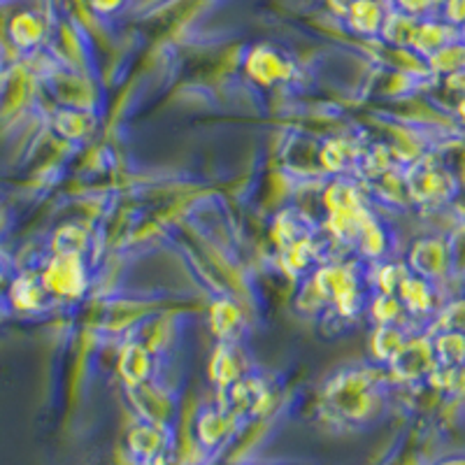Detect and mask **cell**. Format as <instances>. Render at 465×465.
Instances as JSON below:
<instances>
[{
  "mask_svg": "<svg viewBox=\"0 0 465 465\" xmlns=\"http://www.w3.org/2000/svg\"><path fill=\"white\" fill-rule=\"evenodd\" d=\"M459 182L444 165H423L412 184V193L426 203H442L456 196Z\"/></svg>",
  "mask_w": 465,
  "mask_h": 465,
  "instance_id": "277c9868",
  "label": "cell"
},
{
  "mask_svg": "<svg viewBox=\"0 0 465 465\" xmlns=\"http://www.w3.org/2000/svg\"><path fill=\"white\" fill-rule=\"evenodd\" d=\"M10 312V302H7V296L0 291V319L5 317V314Z\"/></svg>",
  "mask_w": 465,
  "mask_h": 465,
  "instance_id": "2e32d148",
  "label": "cell"
},
{
  "mask_svg": "<svg viewBox=\"0 0 465 465\" xmlns=\"http://www.w3.org/2000/svg\"><path fill=\"white\" fill-rule=\"evenodd\" d=\"M456 114H459L460 119H463V122H465V101H460L459 105H456Z\"/></svg>",
  "mask_w": 465,
  "mask_h": 465,
  "instance_id": "e0dca14e",
  "label": "cell"
},
{
  "mask_svg": "<svg viewBox=\"0 0 465 465\" xmlns=\"http://www.w3.org/2000/svg\"><path fill=\"white\" fill-rule=\"evenodd\" d=\"M426 64H429L430 73L440 74V77L460 73V70H465V43L459 37L440 52H435L433 56L426 58Z\"/></svg>",
  "mask_w": 465,
  "mask_h": 465,
  "instance_id": "9c48e42d",
  "label": "cell"
},
{
  "mask_svg": "<svg viewBox=\"0 0 465 465\" xmlns=\"http://www.w3.org/2000/svg\"><path fill=\"white\" fill-rule=\"evenodd\" d=\"M349 3H351V0H349Z\"/></svg>",
  "mask_w": 465,
  "mask_h": 465,
  "instance_id": "ffe728a7",
  "label": "cell"
},
{
  "mask_svg": "<svg viewBox=\"0 0 465 465\" xmlns=\"http://www.w3.org/2000/svg\"><path fill=\"white\" fill-rule=\"evenodd\" d=\"M460 40H463V43H465V26L460 28Z\"/></svg>",
  "mask_w": 465,
  "mask_h": 465,
  "instance_id": "ac0fdd59",
  "label": "cell"
},
{
  "mask_svg": "<svg viewBox=\"0 0 465 465\" xmlns=\"http://www.w3.org/2000/svg\"><path fill=\"white\" fill-rule=\"evenodd\" d=\"M417 31L419 19L402 15V12H398L396 7H393V10H389V15H386V22L384 26H381V37H384L386 43L396 45V47L401 49H412Z\"/></svg>",
  "mask_w": 465,
  "mask_h": 465,
  "instance_id": "52a82bcc",
  "label": "cell"
},
{
  "mask_svg": "<svg viewBox=\"0 0 465 465\" xmlns=\"http://www.w3.org/2000/svg\"><path fill=\"white\" fill-rule=\"evenodd\" d=\"M450 319L451 322L447 323V328H444V331H460V333H465V301L456 302V305L451 307Z\"/></svg>",
  "mask_w": 465,
  "mask_h": 465,
  "instance_id": "5bb4252c",
  "label": "cell"
},
{
  "mask_svg": "<svg viewBox=\"0 0 465 465\" xmlns=\"http://www.w3.org/2000/svg\"><path fill=\"white\" fill-rule=\"evenodd\" d=\"M49 24L43 12L16 10L5 24V37L12 49L19 54H33L43 47L47 40Z\"/></svg>",
  "mask_w": 465,
  "mask_h": 465,
  "instance_id": "6da1fadb",
  "label": "cell"
},
{
  "mask_svg": "<svg viewBox=\"0 0 465 465\" xmlns=\"http://www.w3.org/2000/svg\"><path fill=\"white\" fill-rule=\"evenodd\" d=\"M40 280H43L45 289L49 291V296H77L82 284H84L80 254H56L45 265V270L40 272Z\"/></svg>",
  "mask_w": 465,
  "mask_h": 465,
  "instance_id": "7a4b0ae2",
  "label": "cell"
},
{
  "mask_svg": "<svg viewBox=\"0 0 465 465\" xmlns=\"http://www.w3.org/2000/svg\"><path fill=\"white\" fill-rule=\"evenodd\" d=\"M5 3H7V0H0V7H3V5H5Z\"/></svg>",
  "mask_w": 465,
  "mask_h": 465,
  "instance_id": "d6986e66",
  "label": "cell"
},
{
  "mask_svg": "<svg viewBox=\"0 0 465 465\" xmlns=\"http://www.w3.org/2000/svg\"><path fill=\"white\" fill-rule=\"evenodd\" d=\"M10 226H12V212L5 203L0 201V238L10 231Z\"/></svg>",
  "mask_w": 465,
  "mask_h": 465,
  "instance_id": "9a60e30c",
  "label": "cell"
},
{
  "mask_svg": "<svg viewBox=\"0 0 465 465\" xmlns=\"http://www.w3.org/2000/svg\"><path fill=\"white\" fill-rule=\"evenodd\" d=\"M440 19L460 31L465 26V0H444Z\"/></svg>",
  "mask_w": 465,
  "mask_h": 465,
  "instance_id": "8fae6325",
  "label": "cell"
},
{
  "mask_svg": "<svg viewBox=\"0 0 465 465\" xmlns=\"http://www.w3.org/2000/svg\"><path fill=\"white\" fill-rule=\"evenodd\" d=\"M249 73L261 82H275L286 77V61L268 47H259L249 56Z\"/></svg>",
  "mask_w": 465,
  "mask_h": 465,
  "instance_id": "ba28073f",
  "label": "cell"
},
{
  "mask_svg": "<svg viewBox=\"0 0 465 465\" xmlns=\"http://www.w3.org/2000/svg\"><path fill=\"white\" fill-rule=\"evenodd\" d=\"M86 5L91 7V12L101 16H112L126 5V0H84Z\"/></svg>",
  "mask_w": 465,
  "mask_h": 465,
  "instance_id": "7c38bea8",
  "label": "cell"
},
{
  "mask_svg": "<svg viewBox=\"0 0 465 465\" xmlns=\"http://www.w3.org/2000/svg\"><path fill=\"white\" fill-rule=\"evenodd\" d=\"M15 268H12V259L10 254H7L5 249L0 247V291L5 293L7 286L12 284V280H15Z\"/></svg>",
  "mask_w": 465,
  "mask_h": 465,
  "instance_id": "4fadbf2b",
  "label": "cell"
},
{
  "mask_svg": "<svg viewBox=\"0 0 465 465\" xmlns=\"http://www.w3.org/2000/svg\"><path fill=\"white\" fill-rule=\"evenodd\" d=\"M389 15L384 0H351L347 7V19L361 35H377Z\"/></svg>",
  "mask_w": 465,
  "mask_h": 465,
  "instance_id": "8992f818",
  "label": "cell"
},
{
  "mask_svg": "<svg viewBox=\"0 0 465 465\" xmlns=\"http://www.w3.org/2000/svg\"><path fill=\"white\" fill-rule=\"evenodd\" d=\"M412 263L423 280H440L451 270V244L442 238L421 240L412 252Z\"/></svg>",
  "mask_w": 465,
  "mask_h": 465,
  "instance_id": "3957f363",
  "label": "cell"
},
{
  "mask_svg": "<svg viewBox=\"0 0 465 465\" xmlns=\"http://www.w3.org/2000/svg\"><path fill=\"white\" fill-rule=\"evenodd\" d=\"M444 0H393V7L398 12L407 16H414V19H433V16H440V10H442Z\"/></svg>",
  "mask_w": 465,
  "mask_h": 465,
  "instance_id": "30bf717a",
  "label": "cell"
},
{
  "mask_svg": "<svg viewBox=\"0 0 465 465\" xmlns=\"http://www.w3.org/2000/svg\"><path fill=\"white\" fill-rule=\"evenodd\" d=\"M10 310L16 312H40L49 301V291L45 289L40 275H16L5 291Z\"/></svg>",
  "mask_w": 465,
  "mask_h": 465,
  "instance_id": "5b68a950",
  "label": "cell"
}]
</instances>
